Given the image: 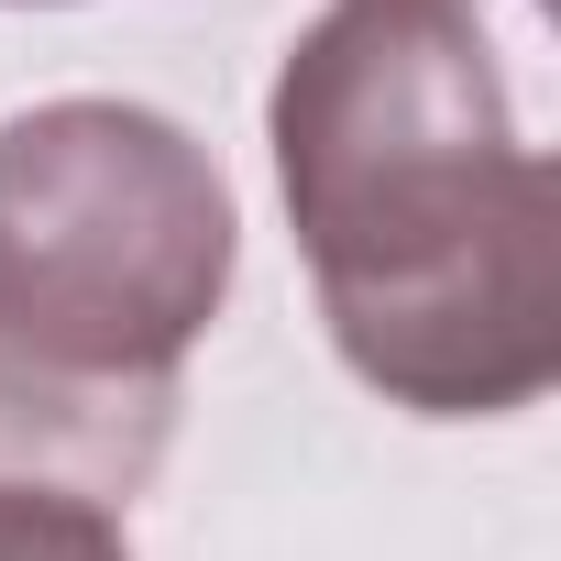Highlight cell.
Here are the masks:
<instances>
[{"label": "cell", "mask_w": 561, "mask_h": 561, "mask_svg": "<svg viewBox=\"0 0 561 561\" xmlns=\"http://www.w3.org/2000/svg\"><path fill=\"white\" fill-rule=\"evenodd\" d=\"M264 144L331 353L386 408L517 419L561 386V176L462 0H331Z\"/></svg>", "instance_id": "cell-1"}, {"label": "cell", "mask_w": 561, "mask_h": 561, "mask_svg": "<svg viewBox=\"0 0 561 561\" xmlns=\"http://www.w3.org/2000/svg\"><path fill=\"white\" fill-rule=\"evenodd\" d=\"M0 561H133V539L78 495H0Z\"/></svg>", "instance_id": "cell-3"}, {"label": "cell", "mask_w": 561, "mask_h": 561, "mask_svg": "<svg viewBox=\"0 0 561 561\" xmlns=\"http://www.w3.org/2000/svg\"><path fill=\"white\" fill-rule=\"evenodd\" d=\"M231 264V187L165 111L34 100L0 122V495L122 517L176 440Z\"/></svg>", "instance_id": "cell-2"}, {"label": "cell", "mask_w": 561, "mask_h": 561, "mask_svg": "<svg viewBox=\"0 0 561 561\" xmlns=\"http://www.w3.org/2000/svg\"><path fill=\"white\" fill-rule=\"evenodd\" d=\"M12 12H56V0H12Z\"/></svg>", "instance_id": "cell-4"}]
</instances>
